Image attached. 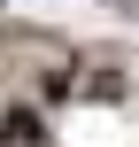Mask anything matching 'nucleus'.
<instances>
[{
	"instance_id": "obj_1",
	"label": "nucleus",
	"mask_w": 139,
	"mask_h": 147,
	"mask_svg": "<svg viewBox=\"0 0 139 147\" xmlns=\"http://www.w3.org/2000/svg\"><path fill=\"white\" fill-rule=\"evenodd\" d=\"M0 140L8 147H39V116H31V109H8V116H0Z\"/></svg>"
}]
</instances>
